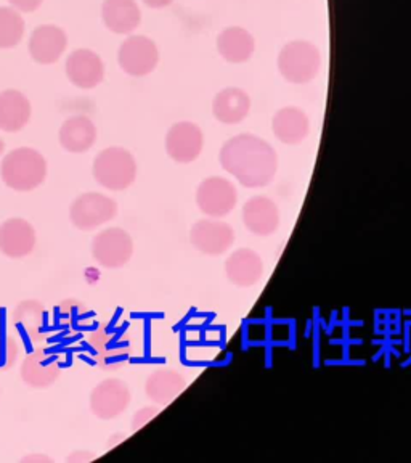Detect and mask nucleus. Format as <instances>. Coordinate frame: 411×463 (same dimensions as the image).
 <instances>
[{"label":"nucleus","instance_id":"0eeeda50","mask_svg":"<svg viewBox=\"0 0 411 463\" xmlns=\"http://www.w3.org/2000/svg\"><path fill=\"white\" fill-rule=\"evenodd\" d=\"M92 254L101 268H123L134 254V241L127 232L111 227L95 237Z\"/></svg>","mask_w":411,"mask_h":463},{"label":"nucleus","instance_id":"f8f14e48","mask_svg":"<svg viewBox=\"0 0 411 463\" xmlns=\"http://www.w3.org/2000/svg\"><path fill=\"white\" fill-rule=\"evenodd\" d=\"M36 231L28 221L14 217L0 225V251L12 260H22L33 253Z\"/></svg>","mask_w":411,"mask_h":463},{"label":"nucleus","instance_id":"412c9836","mask_svg":"<svg viewBox=\"0 0 411 463\" xmlns=\"http://www.w3.org/2000/svg\"><path fill=\"white\" fill-rule=\"evenodd\" d=\"M187 388V380L177 370L159 369L146 378L145 392L153 402L167 405L179 398Z\"/></svg>","mask_w":411,"mask_h":463},{"label":"nucleus","instance_id":"72a5a7b5","mask_svg":"<svg viewBox=\"0 0 411 463\" xmlns=\"http://www.w3.org/2000/svg\"><path fill=\"white\" fill-rule=\"evenodd\" d=\"M4 146H5V145H4L2 138H0V155H2V152H4Z\"/></svg>","mask_w":411,"mask_h":463},{"label":"nucleus","instance_id":"7ed1b4c3","mask_svg":"<svg viewBox=\"0 0 411 463\" xmlns=\"http://www.w3.org/2000/svg\"><path fill=\"white\" fill-rule=\"evenodd\" d=\"M322 68V53L309 41H291L278 55V70L291 84H307L315 80Z\"/></svg>","mask_w":411,"mask_h":463},{"label":"nucleus","instance_id":"c756f323","mask_svg":"<svg viewBox=\"0 0 411 463\" xmlns=\"http://www.w3.org/2000/svg\"><path fill=\"white\" fill-rule=\"evenodd\" d=\"M16 10L24 12V14H31L36 12L37 8L42 5V0H8Z\"/></svg>","mask_w":411,"mask_h":463},{"label":"nucleus","instance_id":"f257e3e1","mask_svg":"<svg viewBox=\"0 0 411 463\" xmlns=\"http://www.w3.org/2000/svg\"><path fill=\"white\" fill-rule=\"evenodd\" d=\"M219 159L225 171L248 188L266 187L278 171L274 146L253 134H239L225 142Z\"/></svg>","mask_w":411,"mask_h":463},{"label":"nucleus","instance_id":"ddd939ff","mask_svg":"<svg viewBox=\"0 0 411 463\" xmlns=\"http://www.w3.org/2000/svg\"><path fill=\"white\" fill-rule=\"evenodd\" d=\"M246 229L257 237H270L280 227V210L268 196H253L243 206Z\"/></svg>","mask_w":411,"mask_h":463},{"label":"nucleus","instance_id":"39448f33","mask_svg":"<svg viewBox=\"0 0 411 463\" xmlns=\"http://www.w3.org/2000/svg\"><path fill=\"white\" fill-rule=\"evenodd\" d=\"M117 216V203L101 194H84L72 202L70 219L79 231H94Z\"/></svg>","mask_w":411,"mask_h":463},{"label":"nucleus","instance_id":"9b49d317","mask_svg":"<svg viewBox=\"0 0 411 463\" xmlns=\"http://www.w3.org/2000/svg\"><path fill=\"white\" fill-rule=\"evenodd\" d=\"M204 146V136L200 126L190 121L173 124L166 136V152L181 165L193 163L200 158Z\"/></svg>","mask_w":411,"mask_h":463},{"label":"nucleus","instance_id":"1a4fd4ad","mask_svg":"<svg viewBox=\"0 0 411 463\" xmlns=\"http://www.w3.org/2000/svg\"><path fill=\"white\" fill-rule=\"evenodd\" d=\"M129 386L119 378H108L95 386L90 394V411L101 420H113L130 404Z\"/></svg>","mask_w":411,"mask_h":463},{"label":"nucleus","instance_id":"f3484780","mask_svg":"<svg viewBox=\"0 0 411 463\" xmlns=\"http://www.w3.org/2000/svg\"><path fill=\"white\" fill-rule=\"evenodd\" d=\"M60 372L61 369L55 355L45 349H36L23 362L22 380L31 388L43 390L57 382Z\"/></svg>","mask_w":411,"mask_h":463},{"label":"nucleus","instance_id":"6ab92c4d","mask_svg":"<svg viewBox=\"0 0 411 463\" xmlns=\"http://www.w3.org/2000/svg\"><path fill=\"white\" fill-rule=\"evenodd\" d=\"M217 51L225 61L239 65L251 60L256 51V41L248 29L230 26L217 37Z\"/></svg>","mask_w":411,"mask_h":463},{"label":"nucleus","instance_id":"aec40b11","mask_svg":"<svg viewBox=\"0 0 411 463\" xmlns=\"http://www.w3.org/2000/svg\"><path fill=\"white\" fill-rule=\"evenodd\" d=\"M101 18L105 26L116 34H130L142 22V12L135 0H105Z\"/></svg>","mask_w":411,"mask_h":463},{"label":"nucleus","instance_id":"a878e982","mask_svg":"<svg viewBox=\"0 0 411 463\" xmlns=\"http://www.w3.org/2000/svg\"><path fill=\"white\" fill-rule=\"evenodd\" d=\"M24 22L14 8L0 7V49H12L22 43Z\"/></svg>","mask_w":411,"mask_h":463},{"label":"nucleus","instance_id":"7c9ffc66","mask_svg":"<svg viewBox=\"0 0 411 463\" xmlns=\"http://www.w3.org/2000/svg\"><path fill=\"white\" fill-rule=\"evenodd\" d=\"M97 457L92 456V454H89L87 450H76L74 454L68 457V462L70 463H80V462H89V460H95Z\"/></svg>","mask_w":411,"mask_h":463},{"label":"nucleus","instance_id":"9d476101","mask_svg":"<svg viewBox=\"0 0 411 463\" xmlns=\"http://www.w3.org/2000/svg\"><path fill=\"white\" fill-rule=\"evenodd\" d=\"M190 240L200 253L219 256L230 250L235 241V232L224 221L202 219L191 227Z\"/></svg>","mask_w":411,"mask_h":463},{"label":"nucleus","instance_id":"dca6fc26","mask_svg":"<svg viewBox=\"0 0 411 463\" xmlns=\"http://www.w3.org/2000/svg\"><path fill=\"white\" fill-rule=\"evenodd\" d=\"M264 274V260L249 248H239L225 262V275L233 285L249 288L259 282Z\"/></svg>","mask_w":411,"mask_h":463},{"label":"nucleus","instance_id":"423d86ee","mask_svg":"<svg viewBox=\"0 0 411 463\" xmlns=\"http://www.w3.org/2000/svg\"><path fill=\"white\" fill-rule=\"evenodd\" d=\"M238 202L237 187L229 179L214 175L200 184L196 190V204L201 213L212 219L225 217L235 210Z\"/></svg>","mask_w":411,"mask_h":463},{"label":"nucleus","instance_id":"4be33fe9","mask_svg":"<svg viewBox=\"0 0 411 463\" xmlns=\"http://www.w3.org/2000/svg\"><path fill=\"white\" fill-rule=\"evenodd\" d=\"M251 109V99L243 89L227 87L220 90L212 103L217 121L224 124H238L245 121Z\"/></svg>","mask_w":411,"mask_h":463},{"label":"nucleus","instance_id":"a211bd4d","mask_svg":"<svg viewBox=\"0 0 411 463\" xmlns=\"http://www.w3.org/2000/svg\"><path fill=\"white\" fill-rule=\"evenodd\" d=\"M275 137L285 145H299L311 132V121L304 109L285 107L275 113L272 119Z\"/></svg>","mask_w":411,"mask_h":463},{"label":"nucleus","instance_id":"c85d7f7f","mask_svg":"<svg viewBox=\"0 0 411 463\" xmlns=\"http://www.w3.org/2000/svg\"><path fill=\"white\" fill-rule=\"evenodd\" d=\"M161 412L158 407H144L132 419V431H138Z\"/></svg>","mask_w":411,"mask_h":463},{"label":"nucleus","instance_id":"5701e85b","mask_svg":"<svg viewBox=\"0 0 411 463\" xmlns=\"http://www.w3.org/2000/svg\"><path fill=\"white\" fill-rule=\"evenodd\" d=\"M97 140L95 124L87 116H72L60 129V144L70 153H84L94 146Z\"/></svg>","mask_w":411,"mask_h":463},{"label":"nucleus","instance_id":"cd10ccee","mask_svg":"<svg viewBox=\"0 0 411 463\" xmlns=\"http://www.w3.org/2000/svg\"><path fill=\"white\" fill-rule=\"evenodd\" d=\"M16 357H18V343L5 333H0V370L12 369Z\"/></svg>","mask_w":411,"mask_h":463},{"label":"nucleus","instance_id":"473e14b6","mask_svg":"<svg viewBox=\"0 0 411 463\" xmlns=\"http://www.w3.org/2000/svg\"><path fill=\"white\" fill-rule=\"evenodd\" d=\"M148 7L152 8H164L169 7L173 4V0H144Z\"/></svg>","mask_w":411,"mask_h":463},{"label":"nucleus","instance_id":"6e6552de","mask_svg":"<svg viewBox=\"0 0 411 463\" xmlns=\"http://www.w3.org/2000/svg\"><path fill=\"white\" fill-rule=\"evenodd\" d=\"M119 65L134 78H144L158 66L159 52L156 43L145 36H130L119 49Z\"/></svg>","mask_w":411,"mask_h":463},{"label":"nucleus","instance_id":"b1692460","mask_svg":"<svg viewBox=\"0 0 411 463\" xmlns=\"http://www.w3.org/2000/svg\"><path fill=\"white\" fill-rule=\"evenodd\" d=\"M31 103L20 90L0 92V129L18 132L29 123Z\"/></svg>","mask_w":411,"mask_h":463},{"label":"nucleus","instance_id":"4468645a","mask_svg":"<svg viewBox=\"0 0 411 463\" xmlns=\"http://www.w3.org/2000/svg\"><path fill=\"white\" fill-rule=\"evenodd\" d=\"M68 37L65 31L58 26L43 24L34 29L29 39V53L39 65H51L57 63L63 55Z\"/></svg>","mask_w":411,"mask_h":463},{"label":"nucleus","instance_id":"2eb2a0df","mask_svg":"<svg viewBox=\"0 0 411 463\" xmlns=\"http://www.w3.org/2000/svg\"><path fill=\"white\" fill-rule=\"evenodd\" d=\"M66 74L79 89H94L105 78V65L95 52L79 49L66 60Z\"/></svg>","mask_w":411,"mask_h":463},{"label":"nucleus","instance_id":"393cba45","mask_svg":"<svg viewBox=\"0 0 411 463\" xmlns=\"http://www.w3.org/2000/svg\"><path fill=\"white\" fill-rule=\"evenodd\" d=\"M14 326L18 335L28 341H36L41 335L42 306L36 301H28L18 306L14 312Z\"/></svg>","mask_w":411,"mask_h":463},{"label":"nucleus","instance_id":"20e7f679","mask_svg":"<svg viewBox=\"0 0 411 463\" xmlns=\"http://www.w3.org/2000/svg\"><path fill=\"white\" fill-rule=\"evenodd\" d=\"M95 181L113 192L129 188L137 177V163L132 153L121 146H109L94 161Z\"/></svg>","mask_w":411,"mask_h":463},{"label":"nucleus","instance_id":"f03ea898","mask_svg":"<svg viewBox=\"0 0 411 463\" xmlns=\"http://www.w3.org/2000/svg\"><path fill=\"white\" fill-rule=\"evenodd\" d=\"M0 174L7 187L16 192H31L45 181L47 161L34 148L22 146L4 158Z\"/></svg>","mask_w":411,"mask_h":463},{"label":"nucleus","instance_id":"2f4dec72","mask_svg":"<svg viewBox=\"0 0 411 463\" xmlns=\"http://www.w3.org/2000/svg\"><path fill=\"white\" fill-rule=\"evenodd\" d=\"M22 463H53V458L47 456H28L22 458Z\"/></svg>","mask_w":411,"mask_h":463},{"label":"nucleus","instance_id":"bb28decb","mask_svg":"<svg viewBox=\"0 0 411 463\" xmlns=\"http://www.w3.org/2000/svg\"><path fill=\"white\" fill-rule=\"evenodd\" d=\"M113 333H107L100 330L95 333V338L92 340L95 349L98 351V364L101 367L109 370V362H113V369L121 367L126 359V349L124 347L111 346L113 341Z\"/></svg>","mask_w":411,"mask_h":463}]
</instances>
